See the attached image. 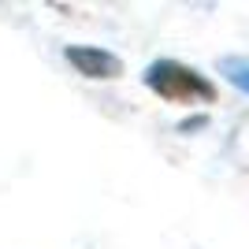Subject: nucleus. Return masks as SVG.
<instances>
[{"mask_svg": "<svg viewBox=\"0 0 249 249\" xmlns=\"http://www.w3.org/2000/svg\"><path fill=\"white\" fill-rule=\"evenodd\" d=\"M67 63L78 74H86V78H115L123 71V60L108 49H97V45H71L67 49Z\"/></svg>", "mask_w": 249, "mask_h": 249, "instance_id": "f03ea898", "label": "nucleus"}, {"mask_svg": "<svg viewBox=\"0 0 249 249\" xmlns=\"http://www.w3.org/2000/svg\"><path fill=\"white\" fill-rule=\"evenodd\" d=\"M145 86L171 104H216V86L178 60H156L145 71Z\"/></svg>", "mask_w": 249, "mask_h": 249, "instance_id": "f257e3e1", "label": "nucleus"}, {"mask_svg": "<svg viewBox=\"0 0 249 249\" xmlns=\"http://www.w3.org/2000/svg\"><path fill=\"white\" fill-rule=\"evenodd\" d=\"M219 74H227L231 86H238L242 93H249V56H223L219 60Z\"/></svg>", "mask_w": 249, "mask_h": 249, "instance_id": "7ed1b4c3", "label": "nucleus"}]
</instances>
